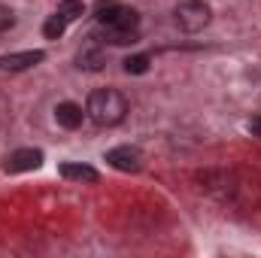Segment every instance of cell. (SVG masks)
<instances>
[{"mask_svg": "<svg viewBox=\"0 0 261 258\" xmlns=\"http://www.w3.org/2000/svg\"><path fill=\"white\" fill-rule=\"evenodd\" d=\"M58 173H61L64 179H73V183H97V179H100V173H97L94 167L76 164V161H64V164L58 167Z\"/></svg>", "mask_w": 261, "mask_h": 258, "instance_id": "8", "label": "cell"}, {"mask_svg": "<svg viewBox=\"0 0 261 258\" xmlns=\"http://www.w3.org/2000/svg\"><path fill=\"white\" fill-rule=\"evenodd\" d=\"M107 164L122 173H137V170H143V152L137 146H116L107 152Z\"/></svg>", "mask_w": 261, "mask_h": 258, "instance_id": "5", "label": "cell"}, {"mask_svg": "<svg viewBox=\"0 0 261 258\" xmlns=\"http://www.w3.org/2000/svg\"><path fill=\"white\" fill-rule=\"evenodd\" d=\"M67 24H70V21H67L61 12L49 15V18H46V24H43V34H46V40H58V37L67 31Z\"/></svg>", "mask_w": 261, "mask_h": 258, "instance_id": "10", "label": "cell"}, {"mask_svg": "<svg viewBox=\"0 0 261 258\" xmlns=\"http://www.w3.org/2000/svg\"><path fill=\"white\" fill-rule=\"evenodd\" d=\"M146 70H149V55H128V58H125V73L140 76V73H146Z\"/></svg>", "mask_w": 261, "mask_h": 258, "instance_id": "11", "label": "cell"}, {"mask_svg": "<svg viewBox=\"0 0 261 258\" xmlns=\"http://www.w3.org/2000/svg\"><path fill=\"white\" fill-rule=\"evenodd\" d=\"M94 18H97V40L110 43V46H130L140 40V15L122 6L119 0H97L94 6Z\"/></svg>", "mask_w": 261, "mask_h": 258, "instance_id": "1", "label": "cell"}, {"mask_svg": "<svg viewBox=\"0 0 261 258\" xmlns=\"http://www.w3.org/2000/svg\"><path fill=\"white\" fill-rule=\"evenodd\" d=\"M249 131H252V134H255V137L261 140V113H258V116H252V119H249Z\"/></svg>", "mask_w": 261, "mask_h": 258, "instance_id": "13", "label": "cell"}, {"mask_svg": "<svg viewBox=\"0 0 261 258\" xmlns=\"http://www.w3.org/2000/svg\"><path fill=\"white\" fill-rule=\"evenodd\" d=\"M82 119H88V116H85V110H82L79 104H73V100H64V104L55 107V122L67 131H76L82 125Z\"/></svg>", "mask_w": 261, "mask_h": 258, "instance_id": "7", "label": "cell"}, {"mask_svg": "<svg viewBox=\"0 0 261 258\" xmlns=\"http://www.w3.org/2000/svg\"><path fill=\"white\" fill-rule=\"evenodd\" d=\"M61 6H76V3H82V0H58Z\"/></svg>", "mask_w": 261, "mask_h": 258, "instance_id": "14", "label": "cell"}, {"mask_svg": "<svg viewBox=\"0 0 261 258\" xmlns=\"http://www.w3.org/2000/svg\"><path fill=\"white\" fill-rule=\"evenodd\" d=\"M173 18H176L179 31H186V34H200V31L210 24L213 9H210L203 0H179L176 9H173Z\"/></svg>", "mask_w": 261, "mask_h": 258, "instance_id": "3", "label": "cell"}, {"mask_svg": "<svg viewBox=\"0 0 261 258\" xmlns=\"http://www.w3.org/2000/svg\"><path fill=\"white\" fill-rule=\"evenodd\" d=\"M12 24H15V12H12L9 6H3V3H0V34H3V31H9Z\"/></svg>", "mask_w": 261, "mask_h": 258, "instance_id": "12", "label": "cell"}, {"mask_svg": "<svg viewBox=\"0 0 261 258\" xmlns=\"http://www.w3.org/2000/svg\"><path fill=\"white\" fill-rule=\"evenodd\" d=\"M130 113V104L128 97L116 88H97L88 94L85 100V116L97 125V128H116L128 119Z\"/></svg>", "mask_w": 261, "mask_h": 258, "instance_id": "2", "label": "cell"}, {"mask_svg": "<svg viewBox=\"0 0 261 258\" xmlns=\"http://www.w3.org/2000/svg\"><path fill=\"white\" fill-rule=\"evenodd\" d=\"M43 61H46V52L43 49L9 52V55H0V73H21V70H31V67L43 64Z\"/></svg>", "mask_w": 261, "mask_h": 258, "instance_id": "4", "label": "cell"}, {"mask_svg": "<svg viewBox=\"0 0 261 258\" xmlns=\"http://www.w3.org/2000/svg\"><path fill=\"white\" fill-rule=\"evenodd\" d=\"M40 164H43V152L40 149H15L12 155H6L3 170L6 173H28V170H37Z\"/></svg>", "mask_w": 261, "mask_h": 258, "instance_id": "6", "label": "cell"}, {"mask_svg": "<svg viewBox=\"0 0 261 258\" xmlns=\"http://www.w3.org/2000/svg\"><path fill=\"white\" fill-rule=\"evenodd\" d=\"M76 67H79V70H88V73L100 70V67H103V52H100V46L88 43L85 49H79V55H76Z\"/></svg>", "mask_w": 261, "mask_h": 258, "instance_id": "9", "label": "cell"}]
</instances>
